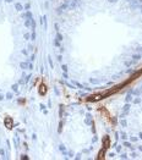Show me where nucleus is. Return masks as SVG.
Instances as JSON below:
<instances>
[{"mask_svg":"<svg viewBox=\"0 0 142 160\" xmlns=\"http://www.w3.org/2000/svg\"><path fill=\"white\" fill-rule=\"evenodd\" d=\"M141 75H142V68L140 71L135 72L130 78H128L126 81H124L121 84H118L115 87H113V88H110V89H108V91H104V92H102V93H99V94H94V95H92V97H88V98L86 99V102H97V100H99V99H104V98H107V97H109V95H113V94L118 93V92L121 91L124 87H126L131 82H134L136 78H139Z\"/></svg>","mask_w":142,"mask_h":160,"instance_id":"obj_1","label":"nucleus"},{"mask_svg":"<svg viewBox=\"0 0 142 160\" xmlns=\"http://www.w3.org/2000/svg\"><path fill=\"white\" fill-rule=\"evenodd\" d=\"M109 147H110V141H109V137L105 136L103 139V149H102V152H99V154H98V159H104V154H105L107 149H108Z\"/></svg>","mask_w":142,"mask_h":160,"instance_id":"obj_2","label":"nucleus"},{"mask_svg":"<svg viewBox=\"0 0 142 160\" xmlns=\"http://www.w3.org/2000/svg\"><path fill=\"white\" fill-rule=\"evenodd\" d=\"M39 93L42 94V95H44V94L47 93V87H45L44 83H40L39 84Z\"/></svg>","mask_w":142,"mask_h":160,"instance_id":"obj_3","label":"nucleus"},{"mask_svg":"<svg viewBox=\"0 0 142 160\" xmlns=\"http://www.w3.org/2000/svg\"><path fill=\"white\" fill-rule=\"evenodd\" d=\"M13 122L10 118H6V119H5V126H6L8 128H11V127H13Z\"/></svg>","mask_w":142,"mask_h":160,"instance_id":"obj_4","label":"nucleus"}]
</instances>
